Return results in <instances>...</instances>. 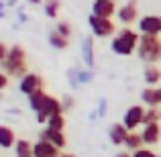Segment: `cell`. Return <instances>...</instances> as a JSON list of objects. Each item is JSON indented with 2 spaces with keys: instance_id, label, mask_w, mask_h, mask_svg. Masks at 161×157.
<instances>
[{
  "instance_id": "1",
  "label": "cell",
  "mask_w": 161,
  "mask_h": 157,
  "mask_svg": "<svg viewBox=\"0 0 161 157\" xmlns=\"http://www.w3.org/2000/svg\"><path fill=\"white\" fill-rule=\"evenodd\" d=\"M0 71L8 76V78H25L29 74L27 71V53H25L23 45H10L8 49V57L4 59V63H0Z\"/></svg>"
},
{
  "instance_id": "2",
  "label": "cell",
  "mask_w": 161,
  "mask_h": 157,
  "mask_svg": "<svg viewBox=\"0 0 161 157\" xmlns=\"http://www.w3.org/2000/svg\"><path fill=\"white\" fill-rule=\"evenodd\" d=\"M139 39H141V33L133 31L130 27H125L112 37V43H110V49H112L114 55H120V57H126V55L137 53L139 47Z\"/></svg>"
},
{
  "instance_id": "3",
  "label": "cell",
  "mask_w": 161,
  "mask_h": 157,
  "mask_svg": "<svg viewBox=\"0 0 161 157\" xmlns=\"http://www.w3.org/2000/svg\"><path fill=\"white\" fill-rule=\"evenodd\" d=\"M137 55H139L141 61L149 63V65L161 61V39L159 37H151V35H141Z\"/></svg>"
},
{
  "instance_id": "4",
  "label": "cell",
  "mask_w": 161,
  "mask_h": 157,
  "mask_svg": "<svg viewBox=\"0 0 161 157\" xmlns=\"http://www.w3.org/2000/svg\"><path fill=\"white\" fill-rule=\"evenodd\" d=\"M88 25L92 29V35L100 37V39H106V37H114L116 35V25L112 23V19H100V16L90 14L88 16Z\"/></svg>"
},
{
  "instance_id": "5",
  "label": "cell",
  "mask_w": 161,
  "mask_h": 157,
  "mask_svg": "<svg viewBox=\"0 0 161 157\" xmlns=\"http://www.w3.org/2000/svg\"><path fill=\"white\" fill-rule=\"evenodd\" d=\"M143 116H145V106L133 104L122 114V125H125V129L129 131V133H135V129H139V126L143 125Z\"/></svg>"
},
{
  "instance_id": "6",
  "label": "cell",
  "mask_w": 161,
  "mask_h": 157,
  "mask_svg": "<svg viewBox=\"0 0 161 157\" xmlns=\"http://www.w3.org/2000/svg\"><path fill=\"white\" fill-rule=\"evenodd\" d=\"M137 31L141 35L159 37L161 35V16L159 14H143L137 20Z\"/></svg>"
},
{
  "instance_id": "7",
  "label": "cell",
  "mask_w": 161,
  "mask_h": 157,
  "mask_svg": "<svg viewBox=\"0 0 161 157\" xmlns=\"http://www.w3.org/2000/svg\"><path fill=\"white\" fill-rule=\"evenodd\" d=\"M116 19H118V23H122L125 27H129V25L137 23V20H139V8H137V2H135V0H129V2H125L122 6H118Z\"/></svg>"
},
{
  "instance_id": "8",
  "label": "cell",
  "mask_w": 161,
  "mask_h": 157,
  "mask_svg": "<svg viewBox=\"0 0 161 157\" xmlns=\"http://www.w3.org/2000/svg\"><path fill=\"white\" fill-rule=\"evenodd\" d=\"M19 90L23 92L25 96L35 94V92L43 90V78H41L39 74H31V71H29L25 78H20V82H19Z\"/></svg>"
},
{
  "instance_id": "9",
  "label": "cell",
  "mask_w": 161,
  "mask_h": 157,
  "mask_svg": "<svg viewBox=\"0 0 161 157\" xmlns=\"http://www.w3.org/2000/svg\"><path fill=\"white\" fill-rule=\"evenodd\" d=\"M116 10V0H94L92 2V14L100 16V19H112Z\"/></svg>"
},
{
  "instance_id": "10",
  "label": "cell",
  "mask_w": 161,
  "mask_h": 157,
  "mask_svg": "<svg viewBox=\"0 0 161 157\" xmlns=\"http://www.w3.org/2000/svg\"><path fill=\"white\" fill-rule=\"evenodd\" d=\"M39 139H43V141H49L51 145L57 147L59 151L65 149V145H67V137H65V133H61V131H53V129H47V126L41 131Z\"/></svg>"
},
{
  "instance_id": "11",
  "label": "cell",
  "mask_w": 161,
  "mask_h": 157,
  "mask_svg": "<svg viewBox=\"0 0 161 157\" xmlns=\"http://www.w3.org/2000/svg\"><path fill=\"white\" fill-rule=\"evenodd\" d=\"M59 149L55 145H51L49 141L39 139L37 143H33V157H59Z\"/></svg>"
},
{
  "instance_id": "12",
  "label": "cell",
  "mask_w": 161,
  "mask_h": 157,
  "mask_svg": "<svg viewBox=\"0 0 161 157\" xmlns=\"http://www.w3.org/2000/svg\"><path fill=\"white\" fill-rule=\"evenodd\" d=\"M126 137H129V131L125 129L122 122H114V125L108 126V139L112 145H125Z\"/></svg>"
},
{
  "instance_id": "13",
  "label": "cell",
  "mask_w": 161,
  "mask_h": 157,
  "mask_svg": "<svg viewBox=\"0 0 161 157\" xmlns=\"http://www.w3.org/2000/svg\"><path fill=\"white\" fill-rule=\"evenodd\" d=\"M141 137H143V143H145V145H155V143H159L161 141V125L159 122L145 125Z\"/></svg>"
},
{
  "instance_id": "14",
  "label": "cell",
  "mask_w": 161,
  "mask_h": 157,
  "mask_svg": "<svg viewBox=\"0 0 161 157\" xmlns=\"http://www.w3.org/2000/svg\"><path fill=\"white\" fill-rule=\"evenodd\" d=\"M16 135L8 125H0V149H10L16 145Z\"/></svg>"
},
{
  "instance_id": "15",
  "label": "cell",
  "mask_w": 161,
  "mask_h": 157,
  "mask_svg": "<svg viewBox=\"0 0 161 157\" xmlns=\"http://www.w3.org/2000/svg\"><path fill=\"white\" fill-rule=\"evenodd\" d=\"M82 61L86 63L88 67H94V39L92 37H86L82 41Z\"/></svg>"
},
{
  "instance_id": "16",
  "label": "cell",
  "mask_w": 161,
  "mask_h": 157,
  "mask_svg": "<svg viewBox=\"0 0 161 157\" xmlns=\"http://www.w3.org/2000/svg\"><path fill=\"white\" fill-rule=\"evenodd\" d=\"M47 100H49V94H47L45 90H39V92H35V94L29 96V106H31V108L35 110L37 114H39V112H43Z\"/></svg>"
},
{
  "instance_id": "17",
  "label": "cell",
  "mask_w": 161,
  "mask_h": 157,
  "mask_svg": "<svg viewBox=\"0 0 161 157\" xmlns=\"http://www.w3.org/2000/svg\"><path fill=\"white\" fill-rule=\"evenodd\" d=\"M143 78H145V84L149 88H153V86H157V84L161 82V70L155 63H151V65H147L145 67V71H143Z\"/></svg>"
},
{
  "instance_id": "18",
  "label": "cell",
  "mask_w": 161,
  "mask_h": 157,
  "mask_svg": "<svg viewBox=\"0 0 161 157\" xmlns=\"http://www.w3.org/2000/svg\"><path fill=\"white\" fill-rule=\"evenodd\" d=\"M63 112H65V110H63V106H61V100L49 96L47 104H45V108H43V114L47 116V121H49L51 116H59V114H63Z\"/></svg>"
},
{
  "instance_id": "19",
  "label": "cell",
  "mask_w": 161,
  "mask_h": 157,
  "mask_svg": "<svg viewBox=\"0 0 161 157\" xmlns=\"http://www.w3.org/2000/svg\"><path fill=\"white\" fill-rule=\"evenodd\" d=\"M141 100H143V104H147V108H157V106H159L157 88H149V86H147L145 90L141 92Z\"/></svg>"
},
{
  "instance_id": "20",
  "label": "cell",
  "mask_w": 161,
  "mask_h": 157,
  "mask_svg": "<svg viewBox=\"0 0 161 157\" xmlns=\"http://www.w3.org/2000/svg\"><path fill=\"white\" fill-rule=\"evenodd\" d=\"M49 45H51L53 49H57V51H63V49L69 47V39L63 35H59L57 31H51L49 33Z\"/></svg>"
},
{
  "instance_id": "21",
  "label": "cell",
  "mask_w": 161,
  "mask_h": 157,
  "mask_svg": "<svg viewBox=\"0 0 161 157\" xmlns=\"http://www.w3.org/2000/svg\"><path fill=\"white\" fill-rule=\"evenodd\" d=\"M145 145L143 143V137H141V133H129V137H126V141H125V147H126V151H130V153H135V151H139L141 147Z\"/></svg>"
},
{
  "instance_id": "22",
  "label": "cell",
  "mask_w": 161,
  "mask_h": 157,
  "mask_svg": "<svg viewBox=\"0 0 161 157\" xmlns=\"http://www.w3.org/2000/svg\"><path fill=\"white\" fill-rule=\"evenodd\" d=\"M14 155L16 157H33V143L27 139H19L14 145Z\"/></svg>"
},
{
  "instance_id": "23",
  "label": "cell",
  "mask_w": 161,
  "mask_h": 157,
  "mask_svg": "<svg viewBox=\"0 0 161 157\" xmlns=\"http://www.w3.org/2000/svg\"><path fill=\"white\" fill-rule=\"evenodd\" d=\"M59 8H61V2L59 0H43V10L47 19H57Z\"/></svg>"
},
{
  "instance_id": "24",
  "label": "cell",
  "mask_w": 161,
  "mask_h": 157,
  "mask_svg": "<svg viewBox=\"0 0 161 157\" xmlns=\"http://www.w3.org/2000/svg\"><path fill=\"white\" fill-rule=\"evenodd\" d=\"M161 121V108H145V116H143V126L145 125H153V122Z\"/></svg>"
},
{
  "instance_id": "25",
  "label": "cell",
  "mask_w": 161,
  "mask_h": 157,
  "mask_svg": "<svg viewBox=\"0 0 161 157\" xmlns=\"http://www.w3.org/2000/svg\"><path fill=\"white\" fill-rule=\"evenodd\" d=\"M45 126H47V129H53V131H61V133H63V129H65V116H63V114H59V116H51Z\"/></svg>"
},
{
  "instance_id": "26",
  "label": "cell",
  "mask_w": 161,
  "mask_h": 157,
  "mask_svg": "<svg viewBox=\"0 0 161 157\" xmlns=\"http://www.w3.org/2000/svg\"><path fill=\"white\" fill-rule=\"evenodd\" d=\"M55 31H57L59 35H63V37L69 39V37H71V23H69V20H59L57 27H55Z\"/></svg>"
},
{
  "instance_id": "27",
  "label": "cell",
  "mask_w": 161,
  "mask_h": 157,
  "mask_svg": "<svg viewBox=\"0 0 161 157\" xmlns=\"http://www.w3.org/2000/svg\"><path fill=\"white\" fill-rule=\"evenodd\" d=\"M133 157H157V155H155L151 149H147V147H141L139 151H135V153H133Z\"/></svg>"
},
{
  "instance_id": "28",
  "label": "cell",
  "mask_w": 161,
  "mask_h": 157,
  "mask_svg": "<svg viewBox=\"0 0 161 157\" xmlns=\"http://www.w3.org/2000/svg\"><path fill=\"white\" fill-rule=\"evenodd\" d=\"M8 84H10V78H8L4 71H0V92H4L8 88Z\"/></svg>"
},
{
  "instance_id": "29",
  "label": "cell",
  "mask_w": 161,
  "mask_h": 157,
  "mask_svg": "<svg viewBox=\"0 0 161 157\" xmlns=\"http://www.w3.org/2000/svg\"><path fill=\"white\" fill-rule=\"evenodd\" d=\"M8 49H10V47H8L6 43H2V41H0V63H4V59L8 57Z\"/></svg>"
},
{
  "instance_id": "30",
  "label": "cell",
  "mask_w": 161,
  "mask_h": 157,
  "mask_svg": "<svg viewBox=\"0 0 161 157\" xmlns=\"http://www.w3.org/2000/svg\"><path fill=\"white\" fill-rule=\"evenodd\" d=\"M61 106H63V110L67 112V110H69L71 106H74V98H71V96H65V98L61 100Z\"/></svg>"
},
{
  "instance_id": "31",
  "label": "cell",
  "mask_w": 161,
  "mask_h": 157,
  "mask_svg": "<svg viewBox=\"0 0 161 157\" xmlns=\"http://www.w3.org/2000/svg\"><path fill=\"white\" fill-rule=\"evenodd\" d=\"M104 110H106V102H104V100H100V116H104V114H106V112H104Z\"/></svg>"
},
{
  "instance_id": "32",
  "label": "cell",
  "mask_w": 161,
  "mask_h": 157,
  "mask_svg": "<svg viewBox=\"0 0 161 157\" xmlns=\"http://www.w3.org/2000/svg\"><path fill=\"white\" fill-rule=\"evenodd\" d=\"M116 157H133L130 151H120V153H116Z\"/></svg>"
},
{
  "instance_id": "33",
  "label": "cell",
  "mask_w": 161,
  "mask_h": 157,
  "mask_svg": "<svg viewBox=\"0 0 161 157\" xmlns=\"http://www.w3.org/2000/svg\"><path fill=\"white\" fill-rule=\"evenodd\" d=\"M31 4H43V0H29Z\"/></svg>"
},
{
  "instance_id": "34",
  "label": "cell",
  "mask_w": 161,
  "mask_h": 157,
  "mask_svg": "<svg viewBox=\"0 0 161 157\" xmlns=\"http://www.w3.org/2000/svg\"><path fill=\"white\" fill-rule=\"evenodd\" d=\"M157 98H159V106H161V88H157Z\"/></svg>"
},
{
  "instance_id": "35",
  "label": "cell",
  "mask_w": 161,
  "mask_h": 157,
  "mask_svg": "<svg viewBox=\"0 0 161 157\" xmlns=\"http://www.w3.org/2000/svg\"><path fill=\"white\" fill-rule=\"evenodd\" d=\"M59 157H74V155H71V153H61Z\"/></svg>"
},
{
  "instance_id": "36",
  "label": "cell",
  "mask_w": 161,
  "mask_h": 157,
  "mask_svg": "<svg viewBox=\"0 0 161 157\" xmlns=\"http://www.w3.org/2000/svg\"><path fill=\"white\" fill-rule=\"evenodd\" d=\"M0 100H2V92H0Z\"/></svg>"
},
{
  "instance_id": "37",
  "label": "cell",
  "mask_w": 161,
  "mask_h": 157,
  "mask_svg": "<svg viewBox=\"0 0 161 157\" xmlns=\"http://www.w3.org/2000/svg\"><path fill=\"white\" fill-rule=\"evenodd\" d=\"M157 157H161V155H157Z\"/></svg>"
}]
</instances>
